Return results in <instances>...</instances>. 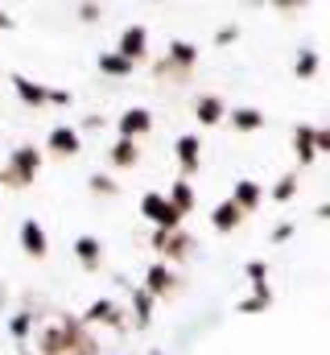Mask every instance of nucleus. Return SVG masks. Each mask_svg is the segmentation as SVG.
I'll use <instances>...</instances> for the list:
<instances>
[{"label": "nucleus", "instance_id": "nucleus-1", "mask_svg": "<svg viewBox=\"0 0 330 355\" xmlns=\"http://www.w3.org/2000/svg\"><path fill=\"white\" fill-rule=\"evenodd\" d=\"M37 170H42V153H37L33 145H21V149H12L8 166L0 170V182L12 186V190H21V186H29V182L37 178Z\"/></svg>", "mask_w": 330, "mask_h": 355}, {"label": "nucleus", "instance_id": "nucleus-2", "mask_svg": "<svg viewBox=\"0 0 330 355\" xmlns=\"http://www.w3.org/2000/svg\"><path fill=\"white\" fill-rule=\"evenodd\" d=\"M141 215H145L157 232H177V223H182V215L165 202V194H157V190H149V194L141 198Z\"/></svg>", "mask_w": 330, "mask_h": 355}, {"label": "nucleus", "instance_id": "nucleus-3", "mask_svg": "<svg viewBox=\"0 0 330 355\" xmlns=\"http://www.w3.org/2000/svg\"><path fill=\"white\" fill-rule=\"evenodd\" d=\"M145 46H149V29H145V25H128V29L120 33V50H116V54H120L124 62H132V67H137V62L149 54Z\"/></svg>", "mask_w": 330, "mask_h": 355}, {"label": "nucleus", "instance_id": "nucleus-4", "mask_svg": "<svg viewBox=\"0 0 330 355\" xmlns=\"http://www.w3.org/2000/svg\"><path fill=\"white\" fill-rule=\"evenodd\" d=\"M21 248L33 257V261H42L46 252H50V240H46V227L37 223V219H25L21 223Z\"/></svg>", "mask_w": 330, "mask_h": 355}, {"label": "nucleus", "instance_id": "nucleus-5", "mask_svg": "<svg viewBox=\"0 0 330 355\" xmlns=\"http://www.w3.org/2000/svg\"><path fill=\"white\" fill-rule=\"evenodd\" d=\"M95 322H107V327H124V318H120V306H116V302H107V297L91 302V306H87V314H82V327H95Z\"/></svg>", "mask_w": 330, "mask_h": 355}, {"label": "nucleus", "instance_id": "nucleus-6", "mask_svg": "<svg viewBox=\"0 0 330 355\" xmlns=\"http://www.w3.org/2000/svg\"><path fill=\"white\" fill-rule=\"evenodd\" d=\"M198 162H202V145L198 137H177V166H182V182L190 174H198Z\"/></svg>", "mask_w": 330, "mask_h": 355}, {"label": "nucleus", "instance_id": "nucleus-7", "mask_svg": "<svg viewBox=\"0 0 330 355\" xmlns=\"http://www.w3.org/2000/svg\"><path fill=\"white\" fill-rule=\"evenodd\" d=\"M153 128V116L145 112V107H128L124 116H120V137L124 141H137L141 132H149Z\"/></svg>", "mask_w": 330, "mask_h": 355}, {"label": "nucleus", "instance_id": "nucleus-8", "mask_svg": "<svg viewBox=\"0 0 330 355\" xmlns=\"http://www.w3.org/2000/svg\"><path fill=\"white\" fill-rule=\"evenodd\" d=\"M50 149H54V153H62V157H75V153L82 149L79 128H71V124H58V128H50Z\"/></svg>", "mask_w": 330, "mask_h": 355}, {"label": "nucleus", "instance_id": "nucleus-9", "mask_svg": "<svg viewBox=\"0 0 330 355\" xmlns=\"http://www.w3.org/2000/svg\"><path fill=\"white\" fill-rule=\"evenodd\" d=\"M153 248L177 261V257H186L194 244H190V236H182V232H157V236H153Z\"/></svg>", "mask_w": 330, "mask_h": 355}, {"label": "nucleus", "instance_id": "nucleus-10", "mask_svg": "<svg viewBox=\"0 0 330 355\" xmlns=\"http://www.w3.org/2000/svg\"><path fill=\"white\" fill-rule=\"evenodd\" d=\"M293 153H297V166H310V162L318 157V149H314V128H310V124H297V128H293Z\"/></svg>", "mask_w": 330, "mask_h": 355}, {"label": "nucleus", "instance_id": "nucleus-11", "mask_svg": "<svg viewBox=\"0 0 330 355\" xmlns=\"http://www.w3.org/2000/svg\"><path fill=\"white\" fill-rule=\"evenodd\" d=\"M75 257H79L82 268H99L103 265V244H99L95 236H79V240H75Z\"/></svg>", "mask_w": 330, "mask_h": 355}, {"label": "nucleus", "instance_id": "nucleus-12", "mask_svg": "<svg viewBox=\"0 0 330 355\" xmlns=\"http://www.w3.org/2000/svg\"><path fill=\"white\" fill-rule=\"evenodd\" d=\"M240 219H244V211H240V207L227 198V202H219V207H215V215H211V227H215V232H236V227H240Z\"/></svg>", "mask_w": 330, "mask_h": 355}, {"label": "nucleus", "instance_id": "nucleus-13", "mask_svg": "<svg viewBox=\"0 0 330 355\" xmlns=\"http://www.w3.org/2000/svg\"><path fill=\"white\" fill-rule=\"evenodd\" d=\"M8 83L21 95V103H29V107H42V103H46V87H42V83H33V79H25V75H12Z\"/></svg>", "mask_w": 330, "mask_h": 355}, {"label": "nucleus", "instance_id": "nucleus-14", "mask_svg": "<svg viewBox=\"0 0 330 355\" xmlns=\"http://www.w3.org/2000/svg\"><path fill=\"white\" fill-rule=\"evenodd\" d=\"M194 116H198L202 124H219V120L227 116V107H223V99H219V95H198V103H194Z\"/></svg>", "mask_w": 330, "mask_h": 355}, {"label": "nucleus", "instance_id": "nucleus-15", "mask_svg": "<svg viewBox=\"0 0 330 355\" xmlns=\"http://www.w3.org/2000/svg\"><path fill=\"white\" fill-rule=\"evenodd\" d=\"M169 285H173V272H169V265H153L149 272H145V293H149V297H162Z\"/></svg>", "mask_w": 330, "mask_h": 355}, {"label": "nucleus", "instance_id": "nucleus-16", "mask_svg": "<svg viewBox=\"0 0 330 355\" xmlns=\"http://www.w3.org/2000/svg\"><path fill=\"white\" fill-rule=\"evenodd\" d=\"M169 62L182 67V71H190V67L198 62V46H190V42H169ZM169 62H165V67H169Z\"/></svg>", "mask_w": 330, "mask_h": 355}, {"label": "nucleus", "instance_id": "nucleus-17", "mask_svg": "<svg viewBox=\"0 0 330 355\" xmlns=\"http://www.w3.org/2000/svg\"><path fill=\"white\" fill-rule=\"evenodd\" d=\"M177 215H190L194 211V190H190V182H173V190H169V198H165Z\"/></svg>", "mask_w": 330, "mask_h": 355}, {"label": "nucleus", "instance_id": "nucleus-18", "mask_svg": "<svg viewBox=\"0 0 330 355\" xmlns=\"http://www.w3.org/2000/svg\"><path fill=\"white\" fill-rule=\"evenodd\" d=\"M232 202L240 207V211H256V202H260V182H236V194H232Z\"/></svg>", "mask_w": 330, "mask_h": 355}, {"label": "nucleus", "instance_id": "nucleus-19", "mask_svg": "<svg viewBox=\"0 0 330 355\" xmlns=\"http://www.w3.org/2000/svg\"><path fill=\"white\" fill-rule=\"evenodd\" d=\"M137 157H141V149H137V141H116L112 145V166H120V170H128V166H137Z\"/></svg>", "mask_w": 330, "mask_h": 355}, {"label": "nucleus", "instance_id": "nucleus-20", "mask_svg": "<svg viewBox=\"0 0 330 355\" xmlns=\"http://www.w3.org/2000/svg\"><path fill=\"white\" fill-rule=\"evenodd\" d=\"M232 128H240V132L264 128V112H256V107H236V112H232Z\"/></svg>", "mask_w": 330, "mask_h": 355}, {"label": "nucleus", "instance_id": "nucleus-21", "mask_svg": "<svg viewBox=\"0 0 330 355\" xmlns=\"http://www.w3.org/2000/svg\"><path fill=\"white\" fill-rule=\"evenodd\" d=\"M99 71H103V75L124 79V75H132V62H124L120 54H99Z\"/></svg>", "mask_w": 330, "mask_h": 355}, {"label": "nucleus", "instance_id": "nucleus-22", "mask_svg": "<svg viewBox=\"0 0 330 355\" xmlns=\"http://www.w3.org/2000/svg\"><path fill=\"white\" fill-rule=\"evenodd\" d=\"M132 306H137V327H149L153 322V297L145 289H132Z\"/></svg>", "mask_w": 330, "mask_h": 355}, {"label": "nucleus", "instance_id": "nucleus-23", "mask_svg": "<svg viewBox=\"0 0 330 355\" xmlns=\"http://www.w3.org/2000/svg\"><path fill=\"white\" fill-rule=\"evenodd\" d=\"M293 75H297V79H314V75H318V54H314V50H306V54L297 58Z\"/></svg>", "mask_w": 330, "mask_h": 355}, {"label": "nucleus", "instance_id": "nucleus-24", "mask_svg": "<svg viewBox=\"0 0 330 355\" xmlns=\"http://www.w3.org/2000/svg\"><path fill=\"white\" fill-rule=\"evenodd\" d=\"M293 194H297V174H285L277 186H272V198H277V202H289Z\"/></svg>", "mask_w": 330, "mask_h": 355}, {"label": "nucleus", "instance_id": "nucleus-25", "mask_svg": "<svg viewBox=\"0 0 330 355\" xmlns=\"http://www.w3.org/2000/svg\"><path fill=\"white\" fill-rule=\"evenodd\" d=\"M29 322H33V314H25V310L12 314V318H8V335H12V339H25V335H29Z\"/></svg>", "mask_w": 330, "mask_h": 355}, {"label": "nucleus", "instance_id": "nucleus-26", "mask_svg": "<svg viewBox=\"0 0 330 355\" xmlns=\"http://www.w3.org/2000/svg\"><path fill=\"white\" fill-rule=\"evenodd\" d=\"M244 272L252 277V285H268V265H260V261H248Z\"/></svg>", "mask_w": 330, "mask_h": 355}, {"label": "nucleus", "instance_id": "nucleus-27", "mask_svg": "<svg viewBox=\"0 0 330 355\" xmlns=\"http://www.w3.org/2000/svg\"><path fill=\"white\" fill-rule=\"evenodd\" d=\"M91 190H95V194H120V186H116L112 178H103V174L91 178Z\"/></svg>", "mask_w": 330, "mask_h": 355}, {"label": "nucleus", "instance_id": "nucleus-28", "mask_svg": "<svg viewBox=\"0 0 330 355\" xmlns=\"http://www.w3.org/2000/svg\"><path fill=\"white\" fill-rule=\"evenodd\" d=\"M314 149H318V153H330V132L327 128H314Z\"/></svg>", "mask_w": 330, "mask_h": 355}, {"label": "nucleus", "instance_id": "nucleus-29", "mask_svg": "<svg viewBox=\"0 0 330 355\" xmlns=\"http://www.w3.org/2000/svg\"><path fill=\"white\" fill-rule=\"evenodd\" d=\"M236 37H240V29H236V25H223V29L215 33V42H219V46H227V42H236Z\"/></svg>", "mask_w": 330, "mask_h": 355}, {"label": "nucleus", "instance_id": "nucleus-30", "mask_svg": "<svg viewBox=\"0 0 330 355\" xmlns=\"http://www.w3.org/2000/svg\"><path fill=\"white\" fill-rule=\"evenodd\" d=\"M256 310H268V306H264V302H256V297L240 302V314H256Z\"/></svg>", "mask_w": 330, "mask_h": 355}, {"label": "nucleus", "instance_id": "nucleus-31", "mask_svg": "<svg viewBox=\"0 0 330 355\" xmlns=\"http://www.w3.org/2000/svg\"><path fill=\"white\" fill-rule=\"evenodd\" d=\"M289 236H293V223H281V227H277V232H272V240H277V244H285V240H289Z\"/></svg>", "mask_w": 330, "mask_h": 355}, {"label": "nucleus", "instance_id": "nucleus-32", "mask_svg": "<svg viewBox=\"0 0 330 355\" xmlns=\"http://www.w3.org/2000/svg\"><path fill=\"white\" fill-rule=\"evenodd\" d=\"M79 17L82 21H99V8L95 4H79Z\"/></svg>", "mask_w": 330, "mask_h": 355}, {"label": "nucleus", "instance_id": "nucleus-33", "mask_svg": "<svg viewBox=\"0 0 330 355\" xmlns=\"http://www.w3.org/2000/svg\"><path fill=\"white\" fill-rule=\"evenodd\" d=\"M0 29H12V17H8L4 8H0Z\"/></svg>", "mask_w": 330, "mask_h": 355}, {"label": "nucleus", "instance_id": "nucleus-34", "mask_svg": "<svg viewBox=\"0 0 330 355\" xmlns=\"http://www.w3.org/2000/svg\"><path fill=\"white\" fill-rule=\"evenodd\" d=\"M21 355H33V352H21Z\"/></svg>", "mask_w": 330, "mask_h": 355}, {"label": "nucleus", "instance_id": "nucleus-35", "mask_svg": "<svg viewBox=\"0 0 330 355\" xmlns=\"http://www.w3.org/2000/svg\"><path fill=\"white\" fill-rule=\"evenodd\" d=\"M153 355H162V352H153Z\"/></svg>", "mask_w": 330, "mask_h": 355}, {"label": "nucleus", "instance_id": "nucleus-36", "mask_svg": "<svg viewBox=\"0 0 330 355\" xmlns=\"http://www.w3.org/2000/svg\"><path fill=\"white\" fill-rule=\"evenodd\" d=\"M87 355H95V352H87Z\"/></svg>", "mask_w": 330, "mask_h": 355}]
</instances>
